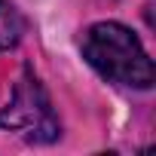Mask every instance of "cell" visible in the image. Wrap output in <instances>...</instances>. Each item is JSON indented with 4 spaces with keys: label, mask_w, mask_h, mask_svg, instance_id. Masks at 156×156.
Instances as JSON below:
<instances>
[{
    "label": "cell",
    "mask_w": 156,
    "mask_h": 156,
    "mask_svg": "<svg viewBox=\"0 0 156 156\" xmlns=\"http://www.w3.org/2000/svg\"><path fill=\"white\" fill-rule=\"evenodd\" d=\"M0 122L9 132H19L25 141H34V144H49L61 135V122L52 110V101L28 67L22 70L19 83L12 89V101L0 113Z\"/></svg>",
    "instance_id": "cell-2"
},
{
    "label": "cell",
    "mask_w": 156,
    "mask_h": 156,
    "mask_svg": "<svg viewBox=\"0 0 156 156\" xmlns=\"http://www.w3.org/2000/svg\"><path fill=\"white\" fill-rule=\"evenodd\" d=\"M83 58L110 83L150 89L153 61L144 52L141 40L119 22H98L83 34Z\"/></svg>",
    "instance_id": "cell-1"
},
{
    "label": "cell",
    "mask_w": 156,
    "mask_h": 156,
    "mask_svg": "<svg viewBox=\"0 0 156 156\" xmlns=\"http://www.w3.org/2000/svg\"><path fill=\"white\" fill-rule=\"evenodd\" d=\"M25 37V19L22 12L9 3L0 0V49H16Z\"/></svg>",
    "instance_id": "cell-3"
}]
</instances>
